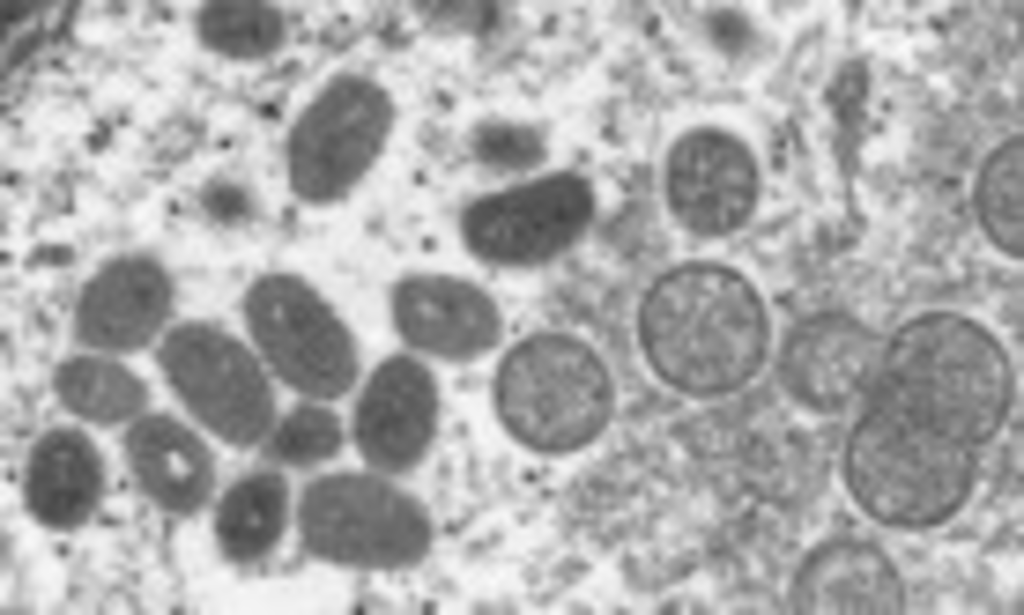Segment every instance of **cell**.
I'll return each instance as SVG.
<instances>
[{
    "mask_svg": "<svg viewBox=\"0 0 1024 615\" xmlns=\"http://www.w3.org/2000/svg\"><path fill=\"white\" fill-rule=\"evenodd\" d=\"M394 312L411 344L446 357L477 355L499 332V317L488 297L453 279L419 277L404 282L396 291Z\"/></svg>",
    "mask_w": 1024,
    "mask_h": 615,
    "instance_id": "obj_13",
    "label": "cell"
},
{
    "mask_svg": "<svg viewBox=\"0 0 1024 615\" xmlns=\"http://www.w3.org/2000/svg\"><path fill=\"white\" fill-rule=\"evenodd\" d=\"M1010 382L1007 359L989 334L967 319L934 314L904 326L883 351L870 409L966 444L999 427Z\"/></svg>",
    "mask_w": 1024,
    "mask_h": 615,
    "instance_id": "obj_1",
    "label": "cell"
},
{
    "mask_svg": "<svg viewBox=\"0 0 1024 615\" xmlns=\"http://www.w3.org/2000/svg\"><path fill=\"white\" fill-rule=\"evenodd\" d=\"M337 418L319 407H301L279 426L273 438V451L285 462L310 465L332 456L341 443Z\"/></svg>",
    "mask_w": 1024,
    "mask_h": 615,
    "instance_id": "obj_22",
    "label": "cell"
},
{
    "mask_svg": "<svg viewBox=\"0 0 1024 615\" xmlns=\"http://www.w3.org/2000/svg\"><path fill=\"white\" fill-rule=\"evenodd\" d=\"M592 210L589 184L580 176L561 173L477 201L464 215V234L482 257L529 263L570 244Z\"/></svg>",
    "mask_w": 1024,
    "mask_h": 615,
    "instance_id": "obj_9",
    "label": "cell"
},
{
    "mask_svg": "<svg viewBox=\"0 0 1024 615\" xmlns=\"http://www.w3.org/2000/svg\"><path fill=\"white\" fill-rule=\"evenodd\" d=\"M200 42L210 51L239 61L259 60L284 43L282 11L262 1H211L196 19Z\"/></svg>",
    "mask_w": 1024,
    "mask_h": 615,
    "instance_id": "obj_19",
    "label": "cell"
},
{
    "mask_svg": "<svg viewBox=\"0 0 1024 615\" xmlns=\"http://www.w3.org/2000/svg\"><path fill=\"white\" fill-rule=\"evenodd\" d=\"M246 315L262 353L290 386L321 399L350 387L356 373L351 339L303 281L284 274L259 280L248 294Z\"/></svg>",
    "mask_w": 1024,
    "mask_h": 615,
    "instance_id": "obj_7",
    "label": "cell"
},
{
    "mask_svg": "<svg viewBox=\"0 0 1024 615\" xmlns=\"http://www.w3.org/2000/svg\"><path fill=\"white\" fill-rule=\"evenodd\" d=\"M504 425L520 442L541 452L577 449L604 426L611 406L607 375L580 342L542 335L515 348L496 383Z\"/></svg>",
    "mask_w": 1024,
    "mask_h": 615,
    "instance_id": "obj_4",
    "label": "cell"
},
{
    "mask_svg": "<svg viewBox=\"0 0 1024 615\" xmlns=\"http://www.w3.org/2000/svg\"><path fill=\"white\" fill-rule=\"evenodd\" d=\"M288 491L273 473L252 475L233 486L220 503L216 533L232 558L253 560L279 538L287 517Z\"/></svg>",
    "mask_w": 1024,
    "mask_h": 615,
    "instance_id": "obj_18",
    "label": "cell"
},
{
    "mask_svg": "<svg viewBox=\"0 0 1024 615\" xmlns=\"http://www.w3.org/2000/svg\"><path fill=\"white\" fill-rule=\"evenodd\" d=\"M476 149L487 163L509 168L526 167L542 155L540 141L529 129L497 125L481 131Z\"/></svg>",
    "mask_w": 1024,
    "mask_h": 615,
    "instance_id": "obj_23",
    "label": "cell"
},
{
    "mask_svg": "<svg viewBox=\"0 0 1024 615\" xmlns=\"http://www.w3.org/2000/svg\"><path fill=\"white\" fill-rule=\"evenodd\" d=\"M160 358L192 413L225 441L249 445L269 427L270 387L251 353L229 335L186 325L168 336Z\"/></svg>",
    "mask_w": 1024,
    "mask_h": 615,
    "instance_id": "obj_8",
    "label": "cell"
},
{
    "mask_svg": "<svg viewBox=\"0 0 1024 615\" xmlns=\"http://www.w3.org/2000/svg\"><path fill=\"white\" fill-rule=\"evenodd\" d=\"M55 380L64 404L95 422L114 423L129 418L145 401L141 382L125 368L107 360H71L58 370Z\"/></svg>",
    "mask_w": 1024,
    "mask_h": 615,
    "instance_id": "obj_20",
    "label": "cell"
},
{
    "mask_svg": "<svg viewBox=\"0 0 1024 615\" xmlns=\"http://www.w3.org/2000/svg\"><path fill=\"white\" fill-rule=\"evenodd\" d=\"M876 338L856 321L825 314L801 324L782 357L784 379L803 401L822 409L847 403L868 392L883 351Z\"/></svg>",
    "mask_w": 1024,
    "mask_h": 615,
    "instance_id": "obj_12",
    "label": "cell"
},
{
    "mask_svg": "<svg viewBox=\"0 0 1024 615\" xmlns=\"http://www.w3.org/2000/svg\"><path fill=\"white\" fill-rule=\"evenodd\" d=\"M1023 157L1021 136L986 161L976 186L977 211L992 241L1016 256L1023 252Z\"/></svg>",
    "mask_w": 1024,
    "mask_h": 615,
    "instance_id": "obj_21",
    "label": "cell"
},
{
    "mask_svg": "<svg viewBox=\"0 0 1024 615\" xmlns=\"http://www.w3.org/2000/svg\"><path fill=\"white\" fill-rule=\"evenodd\" d=\"M131 465L145 490L163 507L189 512L207 497L213 467L207 449L188 429L166 417H150L130 431Z\"/></svg>",
    "mask_w": 1024,
    "mask_h": 615,
    "instance_id": "obj_17",
    "label": "cell"
},
{
    "mask_svg": "<svg viewBox=\"0 0 1024 615\" xmlns=\"http://www.w3.org/2000/svg\"><path fill=\"white\" fill-rule=\"evenodd\" d=\"M208 210L218 219L237 221L247 214L245 199L228 190H217L209 193L205 199Z\"/></svg>",
    "mask_w": 1024,
    "mask_h": 615,
    "instance_id": "obj_24",
    "label": "cell"
},
{
    "mask_svg": "<svg viewBox=\"0 0 1024 615\" xmlns=\"http://www.w3.org/2000/svg\"><path fill=\"white\" fill-rule=\"evenodd\" d=\"M394 121L388 92L374 79L333 78L293 123L286 144L293 192L312 204L346 196L381 156Z\"/></svg>",
    "mask_w": 1024,
    "mask_h": 615,
    "instance_id": "obj_5",
    "label": "cell"
},
{
    "mask_svg": "<svg viewBox=\"0 0 1024 615\" xmlns=\"http://www.w3.org/2000/svg\"><path fill=\"white\" fill-rule=\"evenodd\" d=\"M799 610L814 614H895L903 604L899 579L879 551L840 542L807 562L796 588Z\"/></svg>",
    "mask_w": 1024,
    "mask_h": 615,
    "instance_id": "obj_15",
    "label": "cell"
},
{
    "mask_svg": "<svg viewBox=\"0 0 1024 615\" xmlns=\"http://www.w3.org/2000/svg\"><path fill=\"white\" fill-rule=\"evenodd\" d=\"M170 289L162 270L143 258L115 262L84 290L77 330L88 344L126 350L148 341L167 313Z\"/></svg>",
    "mask_w": 1024,
    "mask_h": 615,
    "instance_id": "obj_14",
    "label": "cell"
},
{
    "mask_svg": "<svg viewBox=\"0 0 1024 615\" xmlns=\"http://www.w3.org/2000/svg\"><path fill=\"white\" fill-rule=\"evenodd\" d=\"M300 527L316 555L369 569L409 566L425 554L430 527L404 493L370 477L338 475L311 485L301 502Z\"/></svg>",
    "mask_w": 1024,
    "mask_h": 615,
    "instance_id": "obj_6",
    "label": "cell"
},
{
    "mask_svg": "<svg viewBox=\"0 0 1024 615\" xmlns=\"http://www.w3.org/2000/svg\"><path fill=\"white\" fill-rule=\"evenodd\" d=\"M965 444L912 421L869 409L847 450L849 485L885 523L922 526L951 514L972 478Z\"/></svg>",
    "mask_w": 1024,
    "mask_h": 615,
    "instance_id": "obj_3",
    "label": "cell"
},
{
    "mask_svg": "<svg viewBox=\"0 0 1024 615\" xmlns=\"http://www.w3.org/2000/svg\"><path fill=\"white\" fill-rule=\"evenodd\" d=\"M101 485L97 453L79 432L55 430L35 445L25 494L29 508L42 523L59 529L80 524L93 509Z\"/></svg>",
    "mask_w": 1024,
    "mask_h": 615,
    "instance_id": "obj_16",
    "label": "cell"
},
{
    "mask_svg": "<svg viewBox=\"0 0 1024 615\" xmlns=\"http://www.w3.org/2000/svg\"><path fill=\"white\" fill-rule=\"evenodd\" d=\"M666 180L676 216L704 234L737 227L757 193V171L747 149L731 136L711 130L690 133L676 143Z\"/></svg>",
    "mask_w": 1024,
    "mask_h": 615,
    "instance_id": "obj_10",
    "label": "cell"
},
{
    "mask_svg": "<svg viewBox=\"0 0 1024 615\" xmlns=\"http://www.w3.org/2000/svg\"><path fill=\"white\" fill-rule=\"evenodd\" d=\"M641 323L655 367L693 393L740 385L764 351V317L754 292L720 268H684L663 278L645 301Z\"/></svg>",
    "mask_w": 1024,
    "mask_h": 615,
    "instance_id": "obj_2",
    "label": "cell"
},
{
    "mask_svg": "<svg viewBox=\"0 0 1024 615\" xmlns=\"http://www.w3.org/2000/svg\"><path fill=\"white\" fill-rule=\"evenodd\" d=\"M436 418V394L428 372L407 357L384 362L368 382L356 413V438L365 458L398 471L423 454Z\"/></svg>",
    "mask_w": 1024,
    "mask_h": 615,
    "instance_id": "obj_11",
    "label": "cell"
}]
</instances>
